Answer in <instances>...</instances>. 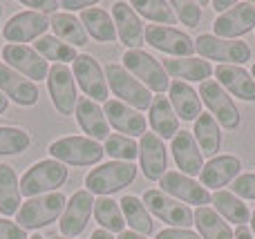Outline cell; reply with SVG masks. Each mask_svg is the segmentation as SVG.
Masks as SVG:
<instances>
[{
	"instance_id": "6da1fadb",
	"label": "cell",
	"mask_w": 255,
	"mask_h": 239,
	"mask_svg": "<svg viewBox=\"0 0 255 239\" xmlns=\"http://www.w3.org/2000/svg\"><path fill=\"white\" fill-rule=\"evenodd\" d=\"M67 177V165H63L56 159H43L34 163L20 179V195L27 199H34L40 195H49V192H58V188L65 186Z\"/></svg>"
},
{
	"instance_id": "7a4b0ae2",
	"label": "cell",
	"mask_w": 255,
	"mask_h": 239,
	"mask_svg": "<svg viewBox=\"0 0 255 239\" xmlns=\"http://www.w3.org/2000/svg\"><path fill=\"white\" fill-rule=\"evenodd\" d=\"M67 199L63 192H49V195H40L34 199H27L16 213V224L22 231H38L49 224L58 222V217L65 210Z\"/></svg>"
},
{
	"instance_id": "3957f363",
	"label": "cell",
	"mask_w": 255,
	"mask_h": 239,
	"mask_svg": "<svg viewBox=\"0 0 255 239\" xmlns=\"http://www.w3.org/2000/svg\"><path fill=\"white\" fill-rule=\"evenodd\" d=\"M136 179V165L126 161H110L99 168L90 170L85 177V190L90 195L108 197L112 192H119L128 188Z\"/></svg>"
},
{
	"instance_id": "277c9868",
	"label": "cell",
	"mask_w": 255,
	"mask_h": 239,
	"mask_svg": "<svg viewBox=\"0 0 255 239\" xmlns=\"http://www.w3.org/2000/svg\"><path fill=\"white\" fill-rule=\"evenodd\" d=\"M47 152L52 155V159L61 161L63 165H97L103 159L106 150L103 146H99V141L88 137H63L56 139L52 146L47 148Z\"/></svg>"
},
{
	"instance_id": "5b68a950",
	"label": "cell",
	"mask_w": 255,
	"mask_h": 239,
	"mask_svg": "<svg viewBox=\"0 0 255 239\" xmlns=\"http://www.w3.org/2000/svg\"><path fill=\"white\" fill-rule=\"evenodd\" d=\"M106 80L108 87L115 92V96H119L121 103L130 105L132 110H150L152 105V96H150V89L145 85H141L124 65H117L110 63L106 67Z\"/></svg>"
},
{
	"instance_id": "8992f818",
	"label": "cell",
	"mask_w": 255,
	"mask_h": 239,
	"mask_svg": "<svg viewBox=\"0 0 255 239\" xmlns=\"http://www.w3.org/2000/svg\"><path fill=\"white\" fill-rule=\"evenodd\" d=\"M121 61H124L126 70L130 72L141 85H145V87L152 89V92L161 94L170 87L166 70H163V65L152 54L143 52V49H128Z\"/></svg>"
},
{
	"instance_id": "52a82bcc",
	"label": "cell",
	"mask_w": 255,
	"mask_h": 239,
	"mask_svg": "<svg viewBox=\"0 0 255 239\" xmlns=\"http://www.w3.org/2000/svg\"><path fill=\"white\" fill-rule=\"evenodd\" d=\"M199 98L208 107V114L217 121L220 125H224L226 130H238L242 123V114H240L238 105H235L233 96L222 87L217 80H204L199 85Z\"/></svg>"
},
{
	"instance_id": "ba28073f",
	"label": "cell",
	"mask_w": 255,
	"mask_h": 239,
	"mask_svg": "<svg viewBox=\"0 0 255 239\" xmlns=\"http://www.w3.org/2000/svg\"><path fill=\"white\" fill-rule=\"evenodd\" d=\"M195 52L202 58L220 61L222 65H240L251 61V47L244 40H226L213 34H202L195 40Z\"/></svg>"
},
{
	"instance_id": "9c48e42d",
	"label": "cell",
	"mask_w": 255,
	"mask_h": 239,
	"mask_svg": "<svg viewBox=\"0 0 255 239\" xmlns=\"http://www.w3.org/2000/svg\"><path fill=\"white\" fill-rule=\"evenodd\" d=\"M141 201L145 204L148 213H152L154 217H159L170 228H186V231H188L195 224L193 210L186 204H179L177 199L168 197L166 192H161V190H145Z\"/></svg>"
},
{
	"instance_id": "30bf717a",
	"label": "cell",
	"mask_w": 255,
	"mask_h": 239,
	"mask_svg": "<svg viewBox=\"0 0 255 239\" xmlns=\"http://www.w3.org/2000/svg\"><path fill=\"white\" fill-rule=\"evenodd\" d=\"M72 74L74 80H79V87L83 89V94L92 101H108V80H106V72L101 70L99 61L90 54H79L76 61L72 63Z\"/></svg>"
},
{
	"instance_id": "8fae6325",
	"label": "cell",
	"mask_w": 255,
	"mask_h": 239,
	"mask_svg": "<svg viewBox=\"0 0 255 239\" xmlns=\"http://www.w3.org/2000/svg\"><path fill=\"white\" fill-rule=\"evenodd\" d=\"M47 89L56 112L61 116H72L76 112V80L67 65H52L47 74Z\"/></svg>"
},
{
	"instance_id": "7c38bea8",
	"label": "cell",
	"mask_w": 255,
	"mask_h": 239,
	"mask_svg": "<svg viewBox=\"0 0 255 239\" xmlns=\"http://www.w3.org/2000/svg\"><path fill=\"white\" fill-rule=\"evenodd\" d=\"M255 29V2H235L226 13H220L213 22V36L238 40Z\"/></svg>"
},
{
	"instance_id": "4fadbf2b",
	"label": "cell",
	"mask_w": 255,
	"mask_h": 239,
	"mask_svg": "<svg viewBox=\"0 0 255 239\" xmlns=\"http://www.w3.org/2000/svg\"><path fill=\"white\" fill-rule=\"evenodd\" d=\"M145 43L172 58H190L195 52V43L186 31L166 25H148L145 27Z\"/></svg>"
},
{
	"instance_id": "5bb4252c",
	"label": "cell",
	"mask_w": 255,
	"mask_h": 239,
	"mask_svg": "<svg viewBox=\"0 0 255 239\" xmlns=\"http://www.w3.org/2000/svg\"><path fill=\"white\" fill-rule=\"evenodd\" d=\"M49 29V18L43 16L38 11H18L7 20V25L2 27L4 40H9L11 45L29 43V40H38L45 36V31Z\"/></svg>"
},
{
	"instance_id": "9a60e30c",
	"label": "cell",
	"mask_w": 255,
	"mask_h": 239,
	"mask_svg": "<svg viewBox=\"0 0 255 239\" xmlns=\"http://www.w3.org/2000/svg\"><path fill=\"white\" fill-rule=\"evenodd\" d=\"M2 61H7L4 65L16 70L20 76L34 80H43L49 74V65L34 47L27 45H7L2 49Z\"/></svg>"
},
{
	"instance_id": "2e32d148",
	"label": "cell",
	"mask_w": 255,
	"mask_h": 239,
	"mask_svg": "<svg viewBox=\"0 0 255 239\" xmlns=\"http://www.w3.org/2000/svg\"><path fill=\"white\" fill-rule=\"evenodd\" d=\"M94 213V197L88 190H76L67 199L65 210L61 215V235L63 237H79L88 228L90 215Z\"/></svg>"
},
{
	"instance_id": "e0dca14e",
	"label": "cell",
	"mask_w": 255,
	"mask_h": 239,
	"mask_svg": "<svg viewBox=\"0 0 255 239\" xmlns=\"http://www.w3.org/2000/svg\"><path fill=\"white\" fill-rule=\"evenodd\" d=\"M159 186H161V192H166L168 197L177 201H184V204H193L199 208L204 204H211V192L202 183H197L195 179L181 172H166L159 179Z\"/></svg>"
},
{
	"instance_id": "ac0fdd59",
	"label": "cell",
	"mask_w": 255,
	"mask_h": 239,
	"mask_svg": "<svg viewBox=\"0 0 255 239\" xmlns=\"http://www.w3.org/2000/svg\"><path fill=\"white\" fill-rule=\"evenodd\" d=\"M139 163H141L143 177L150 179V181H159V179L166 174V165H168L166 146H163V141L154 132H145L143 137H141Z\"/></svg>"
},
{
	"instance_id": "d6986e66",
	"label": "cell",
	"mask_w": 255,
	"mask_h": 239,
	"mask_svg": "<svg viewBox=\"0 0 255 239\" xmlns=\"http://www.w3.org/2000/svg\"><path fill=\"white\" fill-rule=\"evenodd\" d=\"M112 20L117 27V36L128 49H141L145 40V29L141 18L130 7V2H115L112 4Z\"/></svg>"
},
{
	"instance_id": "ffe728a7",
	"label": "cell",
	"mask_w": 255,
	"mask_h": 239,
	"mask_svg": "<svg viewBox=\"0 0 255 239\" xmlns=\"http://www.w3.org/2000/svg\"><path fill=\"white\" fill-rule=\"evenodd\" d=\"M170 150H172L175 163H177V168H179L181 174L195 179L199 172H202L204 157H202V150H199L197 141H195L193 132L179 130V132H177V137L172 139V143H170Z\"/></svg>"
},
{
	"instance_id": "44dd1931",
	"label": "cell",
	"mask_w": 255,
	"mask_h": 239,
	"mask_svg": "<svg viewBox=\"0 0 255 239\" xmlns=\"http://www.w3.org/2000/svg\"><path fill=\"white\" fill-rule=\"evenodd\" d=\"M0 92L22 107L36 105L38 96H40L38 87H36L29 79L20 76L18 72H13L11 67L4 65V63H0Z\"/></svg>"
},
{
	"instance_id": "7402d4cb",
	"label": "cell",
	"mask_w": 255,
	"mask_h": 239,
	"mask_svg": "<svg viewBox=\"0 0 255 239\" xmlns=\"http://www.w3.org/2000/svg\"><path fill=\"white\" fill-rule=\"evenodd\" d=\"M103 114H106L108 123L117 130V132H124V137H143L145 134V119L143 114H139L136 110H132L130 105L117 101H106L103 105Z\"/></svg>"
},
{
	"instance_id": "603a6c76",
	"label": "cell",
	"mask_w": 255,
	"mask_h": 239,
	"mask_svg": "<svg viewBox=\"0 0 255 239\" xmlns=\"http://www.w3.org/2000/svg\"><path fill=\"white\" fill-rule=\"evenodd\" d=\"M213 74L217 83L231 94L247 103H255V80L244 67L240 65H217Z\"/></svg>"
},
{
	"instance_id": "cb8c5ba5",
	"label": "cell",
	"mask_w": 255,
	"mask_h": 239,
	"mask_svg": "<svg viewBox=\"0 0 255 239\" xmlns=\"http://www.w3.org/2000/svg\"><path fill=\"white\" fill-rule=\"evenodd\" d=\"M240 170H242V163H240L238 157L222 155V157H213L208 163H204L199 179H202V186L206 190H217V188L226 186L229 181L238 179Z\"/></svg>"
},
{
	"instance_id": "d4e9b609",
	"label": "cell",
	"mask_w": 255,
	"mask_h": 239,
	"mask_svg": "<svg viewBox=\"0 0 255 239\" xmlns=\"http://www.w3.org/2000/svg\"><path fill=\"white\" fill-rule=\"evenodd\" d=\"M76 123L79 128L88 134V139H94V141H101V139L110 137V123H108L106 114H103L101 105L92 98H79L76 103Z\"/></svg>"
},
{
	"instance_id": "484cf974",
	"label": "cell",
	"mask_w": 255,
	"mask_h": 239,
	"mask_svg": "<svg viewBox=\"0 0 255 239\" xmlns=\"http://www.w3.org/2000/svg\"><path fill=\"white\" fill-rule=\"evenodd\" d=\"M168 92H170V98H168V101H170L177 119H184V121H197L199 119V114H202V98H199V94L195 92L188 83L175 80V83H170Z\"/></svg>"
},
{
	"instance_id": "4316f807",
	"label": "cell",
	"mask_w": 255,
	"mask_h": 239,
	"mask_svg": "<svg viewBox=\"0 0 255 239\" xmlns=\"http://www.w3.org/2000/svg\"><path fill=\"white\" fill-rule=\"evenodd\" d=\"M150 128L159 139H175L179 132V119L166 96H154L150 105Z\"/></svg>"
},
{
	"instance_id": "83f0119b",
	"label": "cell",
	"mask_w": 255,
	"mask_h": 239,
	"mask_svg": "<svg viewBox=\"0 0 255 239\" xmlns=\"http://www.w3.org/2000/svg\"><path fill=\"white\" fill-rule=\"evenodd\" d=\"M163 70L166 74L175 76V79H184L193 80V83H204V80L211 79V74L215 70L211 67V63L204 61V58H168L163 61Z\"/></svg>"
},
{
	"instance_id": "f1b7e54d",
	"label": "cell",
	"mask_w": 255,
	"mask_h": 239,
	"mask_svg": "<svg viewBox=\"0 0 255 239\" xmlns=\"http://www.w3.org/2000/svg\"><path fill=\"white\" fill-rule=\"evenodd\" d=\"M81 25H83L85 34L92 36L99 43H115L119 38L112 16L101 7H92L81 11Z\"/></svg>"
},
{
	"instance_id": "f546056e",
	"label": "cell",
	"mask_w": 255,
	"mask_h": 239,
	"mask_svg": "<svg viewBox=\"0 0 255 239\" xmlns=\"http://www.w3.org/2000/svg\"><path fill=\"white\" fill-rule=\"evenodd\" d=\"M213 206H215V213L220 215L222 219L231 224H238V226H247L251 222V210L244 204L240 197H235L233 192L229 190H217L215 195L211 197Z\"/></svg>"
},
{
	"instance_id": "4dcf8cb0",
	"label": "cell",
	"mask_w": 255,
	"mask_h": 239,
	"mask_svg": "<svg viewBox=\"0 0 255 239\" xmlns=\"http://www.w3.org/2000/svg\"><path fill=\"white\" fill-rule=\"evenodd\" d=\"M121 206V213H124V219L126 224L132 228V233L136 235H152L154 233V224H152V217H150L148 208L145 204L139 199V197H132V195H126L124 199L119 201Z\"/></svg>"
},
{
	"instance_id": "1f68e13d",
	"label": "cell",
	"mask_w": 255,
	"mask_h": 239,
	"mask_svg": "<svg viewBox=\"0 0 255 239\" xmlns=\"http://www.w3.org/2000/svg\"><path fill=\"white\" fill-rule=\"evenodd\" d=\"M20 181L11 165L0 163V213L11 217L20 210Z\"/></svg>"
},
{
	"instance_id": "d6a6232c",
	"label": "cell",
	"mask_w": 255,
	"mask_h": 239,
	"mask_svg": "<svg viewBox=\"0 0 255 239\" xmlns=\"http://www.w3.org/2000/svg\"><path fill=\"white\" fill-rule=\"evenodd\" d=\"M193 215H195V226H197L202 239H235V233L231 231L229 222L222 219L213 208L202 206Z\"/></svg>"
},
{
	"instance_id": "836d02e7",
	"label": "cell",
	"mask_w": 255,
	"mask_h": 239,
	"mask_svg": "<svg viewBox=\"0 0 255 239\" xmlns=\"http://www.w3.org/2000/svg\"><path fill=\"white\" fill-rule=\"evenodd\" d=\"M49 27L54 29V36L63 43L72 45V47H83L88 45V34H85L83 25H81L79 18H74L72 13H54Z\"/></svg>"
},
{
	"instance_id": "e575fe53",
	"label": "cell",
	"mask_w": 255,
	"mask_h": 239,
	"mask_svg": "<svg viewBox=\"0 0 255 239\" xmlns=\"http://www.w3.org/2000/svg\"><path fill=\"white\" fill-rule=\"evenodd\" d=\"M193 137H195V141H197L199 150L206 152L208 157L220 152V148H222V130H220V123H217L211 114H204V112L199 114V119L195 121Z\"/></svg>"
},
{
	"instance_id": "d590c367",
	"label": "cell",
	"mask_w": 255,
	"mask_h": 239,
	"mask_svg": "<svg viewBox=\"0 0 255 239\" xmlns=\"http://www.w3.org/2000/svg\"><path fill=\"white\" fill-rule=\"evenodd\" d=\"M94 217H97V224L108 233H124L126 228V219L124 213H121L119 201L110 199V197H99L94 201Z\"/></svg>"
},
{
	"instance_id": "8d00e7d4",
	"label": "cell",
	"mask_w": 255,
	"mask_h": 239,
	"mask_svg": "<svg viewBox=\"0 0 255 239\" xmlns=\"http://www.w3.org/2000/svg\"><path fill=\"white\" fill-rule=\"evenodd\" d=\"M34 49L45 58V61H54V65H65V63L76 61V49L72 45L58 40L56 36H43L34 43Z\"/></svg>"
},
{
	"instance_id": "74e56055",
	"label": "cell",
	"mask_w": 255,
	"mask_h": 239,
	"mask_svg": "<svg viewBox=\"0 0 255 239\" xmlns=\"http://www.w3.org/2000/svg\"><path fill=\"white\" fill-rule=\"evenodd\" d=\"M130 7L136 11V16H143L152 22H159V25L170 27L177 20L170 2H166V0H134V2H130Z\"/></svg>"
},
{
	"instance_id": "f35d334b",
	"label": "cell",
	"mask_w": 255,
	"mask_h": 239,
	"mask_svg": "<svg viewBox=\"0 0 255 239\" xmlns=\"http://www.w3.org/2000/svg\"><path fill=\"white\" fill-rule=\"evenodd\" d=\"M31 137L27 130L13 128V125H0V157L20 155L29 148Z\"/></svg>"
},
{
	"instance_id": "ab89813d",
	"label": "cell",
	"mask_w": 255,
	"mask_h": 239,
	"mask_svg": "<svg viewBox=\"0 0 255 239\" xmlns=\"http://www.w3.org/2000/svg\"><path fill=\"white\" fill-rule=\"evenodd\" d=\"M106 155L112 157L115 161H126V163H132V161L139 157V146H136L134 139L124 137V134H110L106 139Z\"/></svg>"
},
{
	"instance_id": "60d3db41",
	"label": "cell",
	"mask_w": 255,
	"mask_h": 239,
	"mask_svg": "<svg viewBox=\"0 0 255 239\" xmlns=\"http://www.w3.org/2000/svg\"><path fill=\"white\" fill-rule=\"evenodd\" d=\"M172 11H175L177 20H181L186 27H197L202 20V7L197 2H188V0H172L170 2Z\"/></svg>"
},
{
	"instance_id": "b9f144b4",
	"label": "cell",
	"mask_w": 255,
	"mask_h": 239,
	"mask_svg": "<svg viewBox=\"0 0 255 239\" xmlns=\"http://www.w3.org/2000/svg\"><path fill=\"white\" fill-rule=\"evenodd\" d=\"M231 192L240 199H255V172H244L231 186Z\"/></svg>"
},
{
	"instance_id": "7bdbcfd3",
	"label": "cell",
	"mask_w": 255,
	"mask_h": 239,
	"mask_svg": "<svg viewBox=\"0 0 255 239\" xmlns=\"http://www.w3.org/2000/svg\"><path fill=\"white\" fill-rule=\"evenodd\" d=\"M0 239H29V237H27V231H22L16 222L0 217Z\"/></svg>"
},
{
	"instance_id": "ee69618b",
	"label": "cell",
	"mask_w": 255,
	"mask_h": 239,
	"mask_svg": "<svg viewBox=\"0 0 255 239\" xmlns=\"http://www.w3.org/2000/svg\"><path fill=\"white\" fill-rule=\"evenodd\" d=\"M22 7H31V11L47 16V13H56L61 2H56V0H22Z\"/></svg>"
},
{
	"instance_id": "f6af8a7d",
	"label": "cell",
	"mask_w": 255,
	"mask_h": 239,
	"mask_svg": "<svg viewBox=\"0 0 255 239\" xmlns=\"http://www.w3.org/2000/svg\"><path fill=\"white\" fill-rule=\"evenodd\" d=\"M157 239H202L197 233L186 231V228H163L157 233Z\"/></svg>"
},
{
	"instance_id": "bcb514c9",
	"label": "cell",
	"mask_w": 255,
	"mask_h": 239,
	"mask_svg": "<svg viewBox=\"0 0 255 239\" xmlns=\"http://www.w3.org/2000/svg\"><path fill=\"white\" fill-rule=\"evenodd\" d=\"M61 7L65 11H85V7L92 9V7H97V2L94 0H63Z\"/></svg>"
},
{
	"instance_id": "7dc6e473",
	"label": "cell",
	"mask_w": 255,
	"mask_h": 239,
	"mask_svg": "<svg viewBox=\"0 0 255 239\" xmlns=\"http://www.w3.org/2000/svg\"><path fill=\"white\" fill-rule=\"evenodd\" d=\"M211 4H213V9H215V11H220V13H226L231 7H235V2H231V0H229V2H226V0H215V2H211Z\"/></svg>"
},
{
	"instance_id": "c3c4849f",
	"label": "cell",
	"mask_w": 255,
	"mask_h": 239,
	"mask_svg": "<svg viewBox=\"0 0 255 239\" xmlns=\"http://www.w3.org/2000/svg\"><path fill=\"white\" fill-rule=\"evenodd\" d=\"M235 239H253L251 228L249 226H238V231H235Z\"/></svg>"
},
{
	"instance_id": "681fc988",
	"label": "cell",
	"mask_w": 255,
	"mask_h": 239,
	"mask_svg": "<svg viewBox=\"0 0 255 239\" xmlns=\"http://www.w3.org/2000/svg\"><path fill=\"white\" fill-rule=\"evenodd\" d=\"M90 239H115V237H112V233H108V231H103V228H99V231L92 233V237H90Z\"/></svg>"
},
{
	"instance_id": "f907efd6",
	"label": "cell",
	"mask_w": 255,
	"mask_h": 239,
	"mask_svg": "<svg viewBox=\"0 0 255 239\" xmlns=\"http://www.w3.org/2000/svg\"><path fill=\"white\" fill-rule=\"evenodd\" d=\"M119 239H145L143 235H136V233H132V231H124L119 235Z\"/></svg>"
},
{
	"instance_id": "816d5d0a",
	"label": "cell",
	"mask_w": 255,
	"mask_h": 239,
	"mask_svg": "<svg viewBox=\"0 0 255 239\" xmlns=\"http://www.w3.org/2000/svg\"><path fill=\"white\" fill-rule=\"evenodd\" d=\"M7 105H9V98L4 96L2 92H0V114H4V110H7Z\"/></svg>"
},
{
	"instance_id": "f5cc1de1",
	"label": "cell",
	"mask_w": 255,
	"mask_h": 239,
	"mask_svg": "<svg viewBox=\"0 0 255 239\" xmlns=\"http://www.w3.org/2000/svg\"><path fill=\"white\" fill-rule=\"evenodd\" d=\"M251 235H253V239H255V210L251 213Z\"/></svg>"
},
{
	"instance_id": "db71d44e",
	"label": "cell",
	"mask_w": 255,
	"mask_h": 239,
	"mask_svg": "<svg viewBox=\"0 0 255 239\" xmlns=\"http://www.w3.org/2000/svg\"><path fill=\"white\" fill-rule=\"evenodd\" d=\"M251 76H253V80H255V63H253V67H251Z\"/></svg>"
},
{
	"instance_id": "11a10c76",
	"label": "cell",
	"mask_w": 255,
	"mask_h": 239,
	"mask_svg": "<svg viewBox=\"0 0 255 239\" xmlns=\"http://www.w3.org/2000/svg\"><path fill=\"white\" fill-rule=\"evenodd\" d=\"M29 239H43V235H31Z\"/></svg>"
},
{
	"instance_id": "9f6ffc18",
	"label": "cell",
	"mask_w": 255,
	"mask_h": 239,
	"mask_svg": "<svg viewBox=\"0 0 255 239\" xmlns=\"http://www.w3.org/2000/svg\"><path fill=\"white\" fill-rule=\"evenodd\" d=\"M2 7H4V4H2V2H0V16H2Z\"/></svg>"
},
{
	"instance_id": "6f0895ef",
	"label": "cell",
	"mask_w": 255,
	"mask_h": 239,
	"mask_svg": "<svg viewBox=\"0 0 255 239\" xmlns=\"http://www.w3.org/2000/svg\"><path fill=\"white\" fill-rule=\"evenodd\" d=\"M52 239H67V237H52Z\"/></svg>"
}]
</instances>
